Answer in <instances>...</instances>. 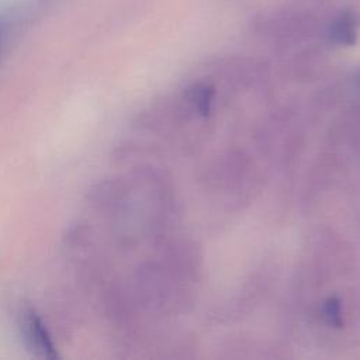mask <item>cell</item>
<instances>
[{
	"label": "cell",
	"instance_id": "6da1fadb",
	"mask_svg": "<svg viewBox=\"0 0 360 360\" xmlns=\"http://www.w3.org/2000/svg\"><path fill=\"white\" fill-rule=\"evenodd\" d=\"M20 330L25 349L39 359H56L58 350L53 339L34 308H24L20 314Z\"/></svg>",
	"mask_w": 360,
	"mask_h": 360
},
{
	"label": "cell",
	"instance_id": "7a4b0ae2",
	"mask_svg": "<svg viewBox=\"0 0 360 360\" xmlns=\"http://www.w3.org/2000/svg\"><path fill=\"white\" fill-rule=\"evenodd\" d=\"M359 17L354 13L345 11L338 15L329 25V39L338 45H352L356 41Z\"/></svg>",
	"mask_w": 360,
	"mask_h": 360
},
{
	"label": "cell",
	"instance_id": "3957f363",
	"mask_svg": "<svg viewBox=\"0 0 360 360\" xmlns=\"http://www.w3.org/2000/svg\"><path fill=\"white\" fill-rule=\"evenodd\" d=\"M187 97L188 100L194 104L195 110L207 115L211 110V103L214 98V89L208 84H194L187 90Z\"/></svg>",
	"mask_w": 360,
	"mask_h": 360
},
{
	"label": "cell",
	"instance_id": "277c9868",
	"mask_svg": "<svg viewBox=\"0 0 360 360\" xmlns=\"http://www.w3.org/2000/svg\"><path fill=\"white\" fill-rule=\"evenodd\" d=\"M323 318L329 325L335 328H340L343 325L342 307L338 298L330 297L323 302Z\"/></svg>",
	"mask_w": 360,
	"mask_h": 360
},
{
	"label": "cell",
	"instance_id": "5b68a950",
	"mask_svg": "<svg viewBox=\"0 0 360 360\" xmlns=\"http://www.w3.org/2000/svg\"><path fill=\"white\" fill-rule=\"evenodd\" d=\"M354 80H356V84L360 87V70L356 73V77H354Z\"/></svg>",
	"mask_w": 360,
	"mask_h": 360
}]
</instances>
